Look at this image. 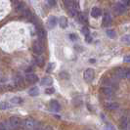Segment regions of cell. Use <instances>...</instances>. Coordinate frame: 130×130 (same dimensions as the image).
<instances>
[{"label":"cell","instance_id":"cell-1","mask_svg":"<svg viewBox=\"0 0 130 130\" xmlns=\"http://www.w3.org/2000/svg\"><path fill=\"white\" fill-rule=\"evenodd\" d=\"M22 123H23V121H22V119L18 117H10L8 120H7V127L9 128V129L11 130H15V129H18L20 128L21 126H22Z\"/></svg>","mask_w":130,"mask_h":130},{"label":"cell","instance_id":"cell-2","mask_svg":"<svg viewBox=\"0 0 130 130\" xmlns=\"http://www.w3.org/2000/svg\"><path fill=\"white\" fill-rule=\"evenodd\" d=\"M38 125L39 123L35 119H33V118H26L22 123V128L24 130H34Z\"/></svg>","mask_w":130,"mask_h":130},{"label":"cell","instance_id":"cell-3","mask_svg":"<svg viewBox=\"0 0 130 130\" xmlns=\"http://www.w3.org/2000/svg\"><path fill=\"white\" fill-rule=\"evenodd\" d=\"M112 10H113V13L116 14V15L119 16V15H122V14L125 13L126 6L123 5V4H121L120 2H118L117 4H115V6L112 7Z\"/></svg>","mask_w":130,"mask_h":130},{"label":"cell","instance_id":"cell-4","mask_svg":"<svg viewBox=\"0 0 130 130\" xmlns=\"http://www.w3.org/2000/svg\"><path fill=\"white\" fill-rule=\"evenodd\" d=\"M127 72L128 69H123V68H117L115 71V75L117 78H126L127 77Z\"/></svg>","mask_w":130,"mask_h":130},{"label":"cell","instance_id":"cell-5","mask_svg":"<svg viewBox=\"0 0 130 130\" xmlns=\"http://www.w3.org/2000/svg\"><path fill=\"white\" fill-rule=\"evenodd\" d=\"M94 75H95V73H94V71L92 69H87L83 73V77H84V80L86 82H91L94 79Z\"/></svg>","mask_w":130,"mask_h":130},{"label":"cell","instance_id":"cell-6","mask_svg":"<svg viewBox=\"0 0 130 130\" xmlns=\"http://www.w3.org/2000/svg\"><path fill=\"white\" fill-rule=\"evenodd\" d=\"M119 128L120 130H128L129 129V120L126 117H122L119 121Z\"/></svg>","mask_w":130,"mask_h":130},{"label":"cell","instance_id":"cell-7","mask_svg":"<svg viewBox=\"0 0 130 130\" xmlns=\"http://www.w3.org/2000/svg\"><path fill=\"white\" fill-rule=\"evenodd\" d=\"M113 89L111 87H107V86H103L102 87V93L104 94L105 97L107 98H111L113 95Z\"/></svg>","mask_w":130,"mask_h":130},{"label":"cell","instance_id":"cell-8","mask_svg":"<svg viewBox=\"0 0 130 130\" xmlns=\"http://www.w3.org/2000/svg\"><path fill=\"white\" fill-rule=\"evenodd\" d=\"M102 25H103L104 27H108V26H110L111 25V16L109 13H106L104 15Z\"/></svg>","mask_w":130,"mask_h":130},{"label":"cell","instance_id":"cell-9","mask_svg":"<svg viewBox=\"0 0 130 130\" xmlns=\"http://www.w3.org/2000/svg\"><path fill=\"white\" fill-rule=\"evenodd\" d=\"M56 25H57V18L54 17V16L49 17L48 22H47V26H48V27H49V28H53V27H55Z\"/></svg>","mask_w":130,"mask_h":130},{"label":"cell","instance_id":"cell-10","mask_svg":"<svg viewBox=\"0 0 130 130\" xmlns=\"http://www.w3.org/2000/svg\"><path fill=\"white\" fill-rule=\"evenodd\" d=\"M26 79L27 81H29V82H37L38 81V76L36 75V74H34V73H27L26 75Z\"/></svg>","mask_w":130,"mask_h":130},{"label":"cell","instance_id":"cell-11","mask_svg":"<svg viewBox=\"0 0 130 130\" xmlns=\"http://www.w3.org/2000/svg\"><path fill=\"white\" fill-rule=\"evenodd\" d=\"M106 108L108 109V110H110V111H113V110H117L118 109V107H119V105L116 103V102H108V103H106Z\"/></svg>","mask_w":130,"mask_h":130},{"label":"cell","instance_id":"cell-12","mask_svg":"<svg viewBox=\"0 0 130 130\" xmlns=\"http://www.w3.org/2000/svg\"><path fill=\"white\" fill-rule=\"evenodd\" d=\"M102 15V10L98 7H94L91 10V16L93 18H99Z\"/></svg>","mask_w":130,"mask_h":130},{"label":"cell","instance_id":"cell-13","mask_svg":"<svg viewBox=\"0 0 130 130\" xmlns=\"http://www.w3.org/2000/svg\"><path fill=\"white\" fill-rule=\"evenodd\" d=\"M50 107H51V110L54 111H59L61 110V106L56 100H52L50 102Z\"/></svg>","mask_w":130,"mask_h":130},{"label":"cell","instance_id":"cell-14","mask_svg":"<svg viewBox=\"0 0 130 130\" xmlns=\"http://www.w3.org/2000/svg\"><path fill=\"white\" fill-rule=\"evenodd\" d=\"M33 51L36 53V54H41V53L43 52V47L42 45L38 43V42H35L34 44H33Z\"/></svg>","mask_w":130,"mask_h":130},{"label":"cell","instance_id":"cell-15","mask_svg":"<svg viewBox=\"0 0 130 130\" xmlns=\"http://www.w3.org/2000/svg\"><path fill=\"white\" fill-rule=\"evenodd\" d=\"M59 25H60V26L62 28L67 27V26H68V20H67V18L66 17H61L59 19Z\"/></svg>","mask_w":130,"mask_h":130},{"label":"cell","instance_id":"cell-16","mask_svg":"<svg viewBox=\"0 0 130 130\" xmlns=\"http://www.w3.org/2000/svg\"><path fill=\"white\" fill-rule=\"evenodd\" d=\"M53 83V80L51 77H44L41 79L40 84L41 85H51Z\"/></svg>","mask_w":130,"mask_h":130},{"label":"cell","instance_id":"cell-17","mask_svg":"<svg viewBox=\"0 0 130 130\" xmlns=\"http://www.w3.org/2000/svg\"><path fill=\"white\" fill-rule=\"evenodd\" d=\"M36 31H37V34H38V36L40 38H44V36H45V31H44V29H43L41 26H36Z\"/></svg>","mask_w":130,"mask_h":130},{"label":"cell","instance_id":"cell-18","mask_svg":"<svg viewBox=\"0 0 130 130\" xmlns=\"http://www.w3.org/2000/svg\"><path fill=\"white\" fill-rule=\"evenodd\" d=\"M10 103L13 105H19L21 103H23V99L21 97H14L10 100Z\"/></svg>","mask_w":130,"mask_h":130},{"label":"cell","instance_id":"cell-19","mask_svg":"<svg viewBox=\"0 0 130 130\" xmlns=\"http://www.w3.org/2000/svg\"><path fill=\"white\" fill-rule=\"evenodd\" d=\"M28 94L30 95V96H32V97H35V96H37L39 94V89L37 87H33L31 89H29V91H28Z\"/></svg>","mask_w":130,"mask_h":130},{"label":"cell","instance_id":"cell-20","mask_svg":"<svg viewBox=\"0 0 130 130\" xmlns=\"http://www.w3.org/2000/svg\"><path fill=\"white\" fill-rule=\"evenodd\" d=\"M78 20H79V22L82 23V24L87 23V18H86V16H85L84 14H82V13H80L78 15Z\"/></svg>","mask_w":130,"mask_h":130},{"label":"cell","instance_id":"cell-21","mask_svg":"<svg viewBox=\"0 0 130 130\" xmlns=\"http://www.w3.org/2000/svg\"><path fill=\"white\" fill-rule=\"evenodd\" d=\"M121 42H123L125 44H130V35L129 34H127V35H124L121 37Z\"/></svg>","mask_w":130,"mask_h":130},{"label":"cell","instance_id":"cell-22","mask_svg":"<svg viewBox=\"0 0 130 130\" xmlns=\"http://www.w3.org/2000/svg\"><path fill=\"white\" fill-rule=\"evenodd\" d=\"M107 35L110 37V38H116V35H117V33L115 30H111V29H108L107 31Z\"/></svg>","mask_w":130,"mask_h":130},{"label":"cell","instance_id":"cell-23","mask_svg":"<svg viewBox=\"0 0 130 130\" xmlns=\"http://www.w3.org/2000/svg\"><path fill=\"white\" fill-rule=\"evenodd\" d=\"M9 108H11V106L9 103H7V102H2V103H0V110H7V109H9Z\"/></svg>","mask_w":130,"mask_h":130},{"label":"cell","instance_id":"cell-24","mask_svg":"<svg viewBox=\"0 0 130 130\" xmlns=\"http://www.w3.org/2000/svg\"><path fill=\"white\" fill-rule=\"evenodd\" d=\"M81 32L84 34L85 36H87V35H89L90 34V31H89V28L87 27V26H83L82 28H81Z\"/></svg>","mask_w":130,"mask_h":130},{"label":"cell","instance_id":"cell-25","mask_svg":"<svg viewBox=\"0 0 130 130\" xmlns=\"http://www.w3.org/2000/svg\"><path fill=\"white\" fill-rule=\"evenodd\" d=\"M35 62H36V64H37L38 66H43V65H44V59L42 58V57H38V58H36Z\"/></svg>","mask_w":130,"mask_h":130},{"label":"cell","instance_id":"cell-26","mask_svg":"<svg viewBox=\"0 0 130 130\" xmlns=\"http://www.w3.org/2000/svg\"><path fill=\"white\" fill-rule=\"evenodd\" d=\"M56 0H46V4L49 7H54L56 5Z\"/></svg>","mask_w":130,"mask_h":130},{"label":"cell","instance_id":"cell-27","mask_svg":"<svg viewBox=\"0 0 130 130\" xmlns=\"http://www.w3.org/2000/svg\"><path fill=\"white\" fill-rule=\"evenodd\" d=\"M118 2H120L121 4L125 5L126 7L130 5V0H118Z\"/></svg>","mask_w":130,"mask_h":130},{"label":"cell","instance_id":"cell-28","mask_svg":"<svg viewBox=\"0 0 130 130\" xmlns=\"http://www.w3.org/2000/svg\"><path fill=\"white\" fill-rule=\"evenodd\" d=\"M124 63H130V55H125L123 58Z\"/></svg>","mask_w":130,"mask_h":130},{"label":"cell","instance_id":"cell-29","mask_svg":"<svg viewBox=\"0 0 130 130\" xmlns=\"http://www.w3.org/2000/svg\"><path fill=\"white\" fill-rule=\"evenodd\" d=\"M9 128L7 127L6 124L4 123H0V130H8Z\"/></svg>","mask_w":130,"mask_h":130},{"label":"cell","instance_id":"cell-30","mask_svg":"<svg viewBox=\"0 0 130 130\" xmlns=\"http://www.w3.org/2000/svg\"><path fill=\"white\" fill-rule=\"evenodd\" d=\"M54 92H55L54 88H48V89H46V94H53Z\"/></svg>","mask_w":130,"mask_h":130},{"label":"cell","instance_id":"cell-31","mask_svg":"<svg viewBox=\"0 0 130 130\" xmlns=\"http://www.w3.org/2000/svg\"><path fill=\"white\" fill-rule=\"evenodd\" d=\"M70 38H71V40L74 41V40H76V39H77V37H76V35H75V34H70Z\"/></svg>","mask_w":130,"mask_h":130},{"label":"cell","instance_id":"cell-32","mask_svg":"<svg viewBox=\"0 0 130 130\" xmlns=\"http://www.w3.org/2000/svg\"><path fill=\"white\" fill-rule=\"evenodd\" d=\"M85 37H86V38H85L86 42H88V43H89V42H91L92 41V37L90 36V34H89V35H87V36H85Z\"/></svg>","mask_w":130,"mask_h":130},{"label":"cell","instance_id":"cell-33","mask_svg":"<svg viewBox=\"0 0 130 130\" xmlns=\"http://www.w3.org/2000/svg\"><path fill=\"white\" fill-rule=\"evenodd\" d=\"M53 67H54V65H53V64H50V65H49V67H48V69H47V72H51V71L53 70Z\"/></svg>","mask_w":130,"mask_h":130},{"label":"cell","instance_id":"cell-34","mask_svg":"<svg viewBox=\"0 0 130 130\" xmlns=\"http://www.w3.org/2000/svg\"><path fill=\"white\" fill-rule=\"evenodd\" d=\"M106 130H116V129H115V127L111 126V125H107V126H106Z\"/></svg>","mask_w":130,"mask_h":130},{"label":"cell","instance_id":"cell-35","mask_svg":"<svg viewBox=\"0 0 130 130\" xmlns=\"http://www.w3.org/2000/svg\"><path fill=\"white\" fill-rule=\"evenodd\" d=\"M34 130H44V127H42V126H40V125H38L36 128Z\"/></svg>","mask_w":130,"mask_h":130},{"label":"cell","instance_id":"cell-36","mask_svg":"<svg viewBox=\"0 0 130 130\" xmlns=\"http://www.w3.org/2000/svg\"><path fill=\"white\" fill-rule=\"evenodd\" d=\"M44 130H53V128L51 126H45V127H44Z\"/></svg>","mask_w":130,"mask_h":130}]
</instances>
